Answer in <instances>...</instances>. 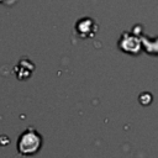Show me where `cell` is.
<instances>
[{
  "label": "cell",
  "mask_w": 158,
  "mask_h": 158,
  "mask_svg": "<svg viewBox=\"0 0 158 158\" xmlns=\"http://www.w3.org/2000/svg\"><path fill=\"white\" fill-rule=\"evenodd\" d=\"M42 147V136L41 133L33 128L27 127L17 139V151L22 156H33Z\"/></svg>",
  "instance_id": "obj_1"
}]
</instances>
